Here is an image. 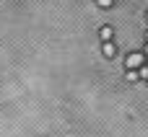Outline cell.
<instances>
[{
  "label": "cell",
  "mask_w": 148,
  "mask_h": 137,
  "mask_svg": "<svg viewBox=\"0 0 148 137\" xmlns=\"http://www.w3.org/2000/svg\"><path fill=\"white\" fill-rule=\"evenodd\" d=\"M143 62H146V54L143 52H133V54H127V60H125V65H127V70H140L143 67Z\"/></svg>",
  "instance_id": "cell-1"
},
{
  "label": "cell",
  "mask_w": 148,
  "mask_h": 137,
  "mask_svg": "<svg viewBox=\"0 0 148 137\" xmlns=\"http://www.w3.org/2000/svg\"><path fill=\"white\" fill-rule=\"evenodd\" d=\"M101 52H104V57H109V60H112V57L117 54V49H114V44H112V41H104V47H101Z\"/></svg>",
  "instance_id": "cell-2"
},
{
  "label": "cell",
  "mask_w": 148,
  "mask_h": 137,
  "mask_svg": "<svg viewBox=\"0 0 148 137\" xmlns=\"http://www.w3.org/2000/svg\"><path fill=\"white\" fill-rule=\"evenodd\" d=\"M112 26H101V31H99V36H101V41H112Z\"/></svg>",
  "instance_id": "cell-3"
},
{
  "label": "cell",
  "mask_w": 148,
  "mask_h": 137,
  "mask_svg": "<svg viewBox=\"0 0 148 137\" xmlns=\"http://www.w3.org/2000/svg\"><path fill=\"white\" fill-rule=\"evenodd\" d=\"M138 78H143V80H148V65H143V67L138 70Z\"/></svg>",
  "instance_id": "cell-4"
},
{
  "label": "cell",
  "mask_w": 148,
  "mask_h": 137,
  "mask_svg": "<svg viewBox=\"0 0 148 137\" xmlns=\"http://www.w3.org/2000/svg\"><path fill=\"white\" fill-rule=\"evenodd\" d=\"M125 78H127L130 83H135V80H138V73H135V70H127V75H125Z\"/></svg>",
  "instance_id": "cell-5"
},
{
  "label": "cell",
  "mask_w": 148,
  "mask_h": 137,
  "mask_svg": "<svg viewBox=\"0 0 148 137\" xmlns=\"http://www.w3.org/2000/svg\"><path fill=\"white\" fill-rule=\"evenodd\" d=\"M96 5H99V8H109V5H112V0H96Z\"/></svg>",
  "instance_id": "cell-6"
},
{
  "label": "cell",
  "mask_w": 148,
  "mask_h": 137,
  "mask_svg": "<svg viewBox=\"0 0 148 137\" xmlns=\"http://www.w3.org/2000/svg\"><path fill=\"white\" fill-rule=\"evenodd\" d=\"M143 54H146V57H148V44H146V47H143Z\"/></svg>",
  "instance_id": "cell-7"
},
{
  "label": "cell",
  "mask_w": 148,
  "mask_h": 137,
  "mask_svg": "<svg viewBox=\"0 0 148 137\" xmlns=\"http://www.w3.org/2000/svg\"><path fill=\"white\" fill-rule=\"evenodd\" d=\"M146 41H148V34H146Z\"/></svg>",
  "instance_id": "cell-8"
},
{
  "label": "cell",
  "mask_w": 148,
  "mask_h": 137,
  "mask_svg": "<svg viewBox=\"0 0 148 137\" xmlns=\"http://www.w3.org/2000/svg\"><path fill=\"white\" fill-rule=\"evenodd\" d=\"M146 18H148V13H146Z\"/></svg>",
  "instance_id": "cell-9"
}]
</instances>
